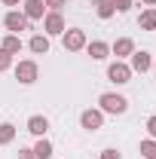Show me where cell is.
Segmentation results:
<instances>
[{"instance_id": "8992f818", "label": "cell", "mask_w": 156, "mask_h": 159, "mask_svg": "<svg viewBox=\"0 0 156 159\" xmlns=\"http://www.w3.org/2000/svg\"><path fill=\"white\" fill-rule=\"evenodd\" d=\"M43 31L46 34H64V19H61V12H49V16H43Z\"/></svg>"}, {"instance_id": "5bb4252c", "label": "cell", "mask_w": 156, "mask_h": 159, "mask_svg": "<svg viewBox=\"0 0 156 159\" xmlns=\"http://www.w3.org/2000/svg\"><path fill=\"white\" fill-rule=\"evenodd\" d=\"M138 25H141L144 31H156V9H153V6L141 12V19H138Z\"/></svg>"}, {"instance_id": "4316f807", "label": "cell", "mask_w": 156, "mask_h": 159, "mask_svg": "<svg viewBox=\"0 0 156 159\" xmlns=\"http://www.w3.org/2000/svg\"><path fill=\"white\" fill-rule=\"evenodd\" d=\"M144 3H147V6H156V0H144Z\"/></svg>"}, {"instance_id": "ba28073f", "label": "cell", "mask_w": 156, "mask_h": 159, "mask_svg": "<svg viewBox=\"0 0 156 159\" xmlns=\"http://www.w3.org/2000/svg\"><path fill=\"white\" fill-rule=\"evenodd\" d=\"M129 58H132V70H138V74H147V70L153 67V58H150V52H132Z\"/></svg>"}, {"instance_id": "ffe728a7", "label": "cell", "mask_w": 156, "mask_h": 159, "mask_svg": "<svg viewBox=\"0 0 156 159\" xmlns=\"http://www.w3.org/2000/svg\"><path fill=\"white\" fill-rule=\"evenodd\" d=\"M9 64H12V55H9L6 49H0V70H6Z\"/></svg>"}, {"instance_id": "6da1fadb", "label": "cell", "mask_w": 156, "mask_h": 159, "mask_svg": "<svg viewBox=\"0 0 156 159\" xmlns=\"http://www.w3.org/2000/svg\"><path fill=\"white\" fill-rule=\"evenodd\" d=\"M98 104H101V113H126L129 110V101L122 95H113V92H104L98 98Z\"/></svg>"}, {"instance_id": "30bf717a", "label": "cell", "mask_w": 156, "mask_h": 159, "mask_svg": "<svg viewBox=\"0 0 156 159\" xmlns=\"http://www.w3.org/2000/svg\"><path fill=\"white\" fill-rule=\"evenodd\" d=\"M21 12L28 16V21L43 19V12H46V3H43V0H25V9H21Z\"/></svg>"}, {"instance_id": "e0dca14e", "label": "cell", "mask_w": 156, "mask_h": 159, "mask_svg": "<svg viewBox=\"0 0 156 159\" xmlns=\"http://www.w3.org/2000/svg\"><path fill=\"white\" fill-rule=\"evenodd\" d=\"M34 156H37V159H49V156H52V144H49L46 138H40L37 147H34Z\"/></svg>"}, {"instance_id": "484cf974", "label": "cell", "mask_w": 156, "mask_h": 159, "mask_svg": "<svg viewBox=\"0 0 156 159\" xmlns=\"http://www.w3.org/2000/svg\"><path fill=\"white\" fill-rule=\"evenodd\" d=\"M3 3H6V6H19V0H3Z\"/></svg>"}, {"instance_id": "5b68a950", "label": "cell", "mask_w": 156, "mask_h": 159, "mask_svg": "<svg viewBox=\"0 0 156 159\" xmlns=\"http://www.w3.org/2000/svg\"><path fill=\"white\" fill-rule=\"evenodd\" d=\"M3 25H6L12 34H19V31H28V28H31V21H28V16H25V12H6Z\"/></svg>"}, {"instance_id": "ac0fdd59", "label": "cell", "mask_w": 156, "mask_h": 159, "mask_svg": "<svg viewBox=\"0 0 156 159\" xmlns=\"http://www.w3.org/2000/svg\"><path fill=\"white\" fill-rule=\"evenodd\" d=\"M141 156H144V159H156V141L153 138L141 141Z\"/></svg>"}, {"instance_id": "3957f363", "label": "cell", "mask_w": 156, "mask_h": 159, "mask_svg": "<svg viewBox=\"0 0 156 159\" xmlns=\"http://www.w3.org/2000/svg\"><path fill=\"white\" fill-rule=\"evenodd\" d=\"M37 61H19V64H16V80H19V83H25V86H31V83H34V80H37Z\"/></svg>"}, {"instance_id": "4fadbf2b", "label": "cell", "mask_w": 156, "mask_h": 159, "mask_svg": "<svg viewBox=\"0 0 156 159\" xmlns=\"http://www.w3.org/2000/svg\"><path fill=\"white\" fill-rule=\"evenodd\" d=\"M28 46H31V52H37V55H46V52H49V37H43V34H34Z\"/></svg>"}, {"instance_id": "8fae6325", "label": "cell", "mask_w": 156, "mask_h": 159, "mask_svg": "<svg viewBox=\"0 0 156 159\" xmlns=\"http://www.w3.org/2000/svg\"><path fill=\"white\" fill-rule=\"evenodd\" d=\"M86 52H89V55H92L95 61H101V58H107L110 46H107L104 40H92V43H86Z\"/></svg>"}, {"instance_id": "277c9868", "label": "cell", "mask_w": 156, "mask_h": 159, "mask_svg": "<svg viewBox=\"0 0 156 159\" xmlns=\"http://www.w3.org/2000/svg\"><path fill=\"white\" fill-rule=\"evenodd\" d=\"M83 46H86V34H83L80 28L64 31V49H67V52H80Z\"/></svg>"}, {"instance_id": "52a82bcc", "label": "cell", "mask_w": 156, "mask_h": 159, "mask_svg": "<svg viewBox=\"0 0 156 159\" xmlns=\"http://www.w3.org/2000/svg\"><path fill=\"white\" fill-rule=\"evenodd\" d=\"M101 122H104V113H101V110H83V116H80V125L89 129V132L101 129Z\"/></svg>"}, {"instance_id": "83f0119b", "label": "cell", "mask_w": 156, "mask_h": 159, "mask_svg": "<svg viewBox=\"0 0 156 159\" xmlns=\"http://www.w3.org/2000/svg\"><path fill=\"white\" fill-rule=\"evenodd\" d=\"M95 3H113V0H95Z\"/></svg>"}, {"instance_id": "d4e9b609", "label": "cell", "mask_w": 156, "mask_h": 159, "mask_svg": "<svg viewBox=\"0 0 156 159\" xmlns=\"http://www.w3.org/2000/svg\"><path fill=\"white\" fill-rule=\"evenodd\" d=\"M19 159H37V156H34V150H19Z\"/></svg>"}, {"instance_id": "7a4b0ae2", "label": "cell", "mask_w": 156, "mask_h": 159, "mask_svg": "<svg viewBox=\"0 0 156 159\" xmlns=\"http://www.w3.org/2000/svg\"><path fill=\"white\" fill-rule=\"evenodd\" d=\"M132 74H135V70H132L129 64H122V61H113V64L107 67V80H110V83H117V86L129 83V80H132Z\"/></svg>"}, {"instance_id": "7402d4cb", "label": "cell", "mask_w": 156, "mask_h": 159, "mask_svg": "<svg viewBox=\"0 0 156 159\" xmlns=\"http://www.w3.org/2000/svg\"><path fill=\"white\" fill-rule=\"evenodd\" d=\"M43 3H46V6L52 9V12H58V9L64 6V3H67V0H43Z\"/></svg>"}, {"instance_id": "603a6c76", "label": "cell", "mask_w": 156, "mask_h": 159, "mask_svg": "<svg viewBox=\"0 0 156 159\" xmlns=\"http://www.w3.org/2000/svg\"><path fill=\"white\" fill-rule=\"evenodd\" d=\"M147 132H150V138H156V116L147 119Z\"/></svg>"}, {"instance_id": "7c38bea8", "label": "cell", "mask_w": 156, "mask_h": 159, "mask_svg": "<svg viewBox=\"0 0 156 159\" xmlns=\"http://www.w3.org/2000/svg\"><path fill=\"white\" fill-rule=\"evenodd\" d=\"M28 132L37 135V138H43V135L49 132V119H46V116H31V119H28Z\"/></svg>"}, {"instance_id": "d6986e66", "label": "cell", "mask_w": 156, "mask_h": 159, "mask_svg": "<svg viewBox=\"0 0 156 159\" xmlns=\"http://www.w3.org/2000/svg\"><path fill=\"white\" fill-rule=\"evenodd\" d=\"M95 12H98V19H110V16L117 12V6H113V3H98Z\"/></svg>"}, {"instance_id": "9a60e30c", "label": "cell", "mask_w": 156, "mask_h": 159, "mask_svg": "<svg viewBox=\"0 0 156 159\" xmlns=\"http://www.w3.org/2000/svg\"><path fill=\"white\" fill-rule=\"evenodd\" d=\"M12 141H16V125L12 122H0V147H6Z\"/></svg>"}, {"instance_id": "9c48e42d", "label": "cell", "mask_w": 156, "mask_h": 159, "mask_svg": "<svg viewBox=\"0 0 156 159\" xmlns=\"http://www.w3.org/2000/svg\"><path fill=\"white\" fill-rule=\"evenodd\" d=\"M110 52L117 55V61H119V58H129V55L135 52V43H132V40H129V37H119L117 43L110 46Z\"/></svg>"}, {"instance_id": "f1b7e54d", "label": "cell", "mask_w": 156, "mask_h": 159, "mask_svg": "<svg viewBox=\"0 0 156 159\" xmlns=\"http://www.w3.org/2000/svg\"><path fill=\"white\" fill-rule=\"evenodd\" d=\"M153 67H156V61H153Z\"/></svg>"}, {"instance_id": "cb8c5ba5", "label": "cell", "mask_w": 156, "mask_h": 159, "mask_svg": "<svg viewBox=\"0 0 156 159\" xmlns=\"http://www.w3.org/2000/svg\"><path fill=\"white\" fill-rule=\"evenodd\" d=\"M101 159H122V156H119V150H104Z\"/></svg>"}, {"instance_id": "44dd1931", "label": "cell", "mask_w": 156, "mask_h": 159, "mask_svg": "<svg viewBox=\"0 0 156 159\" xmlns=\"http://www.w3.org/2000/svg\"><path fill=\"white\" fill-rule=\"evenodd\" d=\"M113 6H117V12H129L132 9V0H113Z\"/></svg>"}, {"instance_id": "2e32d148", "label": "cell", "mask_w": 156, "mask_h": 159, "mask_svg": "<svg viewBox=\"0 0 156 159\" xmlns=\"http://www.w3.org/2000/svg\"><path fill=\"white\" fill-rule=\"evenodd\" d=\"M0 49H6L9 55H16L21 49V40H19V34H9V37H3V43H0Z\"/></svg>"}]
</instances>
